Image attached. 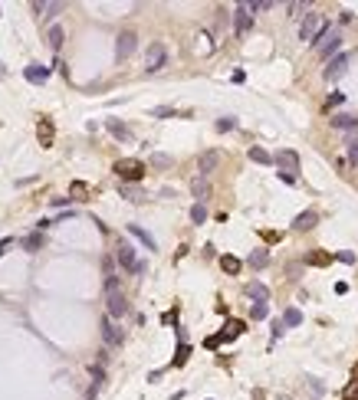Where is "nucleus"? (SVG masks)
<instances>
[{
	"label": "nucleus",
	"instance_id": "obj_1",
	"mask_svg": "<svg viewBox=\"0 0 358 400\" xmlns=\"http://www.w3.org/2000/svg\"><path fill=\"white\" fill-rule=\"evenodd\" d=\"M105 308H109L112 318H122V315L128 312V298H125V292L119 289V279H115V275L105 279Z\"/></svg>",
	"mask_w": 358,
	"mask_h": 400
},
{
	"label": "nucleus",
	"instance_id": "obj_2",
	"mask_svg": "<svg viewBox=\"0 0 358 400\" xmlns=\"http://www.w3.org/2000/svg\"><path fill=\"white\" fill-rule=\"evenodd\" d=\"M322 30H326V16L319 13V10L303 13V23H299V39H303V43H316V39L322 36Z\"/></svg>",
	"mask_w": 358,
	"mask_h": 400
},
{
	"label": "nucleus",
	"instance_id": "obj_3",
	"mask_svg": "<svg viewBox=\"0 0 358 400\" xmlns=\"http://www.w3.org/2000/svg\"><path fill=\"white\" fill-rule=\"evenodd\" d=\"M112 171L119 174L122 181H142V177H145V164L135 161V157H122V161H115Z\"/></svg>",
	"mask_w": 358,
	"mask_h": 400
},
{
	"label": "nucleus",
	"instance_id": "obj_4",
	"mask_svg": "<svg viewBox=\"0 0 358 400\" xmlns=\"http://www.w3.org/2000/svg\"><path fill=\"white\" fill-rule=\"evenodd\" d=\"M168 66V49L165 43H152V46L145 49V72H158Z\"/></svg>",
	"mask_w": 358,
	"mask_h": 400
},
{
	"label": "nucleus",
	"instance_id": "obj_5",
	"mask_svg": "<svg viewBox=\"0 0 358 400\" xmlns=\"http://www.w3.org/2000/svg\"><path fill=\"white\" fill-rule=\"evenodd\" d=\"M339 46H342V33H339V30H329V33H322V36L316 39V49H319L322 59L335 56V53H339Z\"/></svg>",
	"mask_w": 358,
	"mask_h": 400
},
{
	"label": "nucleus",
	"instance_id": "obj_6",
	"mask_svg": "<svg viewBox=\"0 0 358 400\" xmlns=\"http://www.w3.org/2000/svg\"><path fill=\"white\" fill-rule=\"evenodd\" d=\"M115 256H119V263H122V266H125L132 275H135V272H145V263H142V259H135V250H132L128 243H119Z\"/></svg>",
	"mask_w": 358,
	"mask_h": 400
},
{
	"label": "nucleus",
	"instance_id": "obj_7",
	"mask_svg": "<svg viewBox=\"0 0 358 400\" xmlns=\"http://www.w3.org/2000/svg\"><path fill=\"white\" fill-rule=\"evenodd\" d=\"M349 56L345 53H339V56H332V59H329V66H326V72H322V76L329 79V82H335V79H342L345 72H349Z\"/></svg>",
	"mask_w": 358,
	"mask_h": 400
},
{
	"label": "nucleus",
	"instance_id": "obj_8",
	"mask_svg": "<svg viewBox=\"0 0 358 400\" xmlns=\"http://www.w3.org/2000/svg\"><path fill=\"white\" fill-rule=\"evenodd\" d=\"M135 46H138V36L132 30H125L119 36V43H115V59H119V63H122V59H128V56L135 53Z\"/></svg>",
	"mask_w": 358,
	"mask_h": 400
},
{
	"label": "nucleus",
	"instance_id": "obj_9",
	"mask_svg": "<svg viewBox=\"0 0 358 400\" xmlns=\"http://www.w3.org/2000/svg\"><path fill=\"white\" fill-rule=\"evenodd\" d=\"M250 26H253V13L247 10V3H240V7L233 10V30H237V36H247Z\"/></svg>",
	"mask_w": 358,
	"mask_h": 400
},
{
	"label": "nucleus",
	"instance_id": "obj_10",
	"mask_svg": "<svg viewBox=\"0 0 358 400\" xmlns=\"http://www.w3.org/2000/svg\"><path fill=\"white\" fill-rule=\"evenodd\" d=\"M273 164L283 167V171H286V177H293V171H299V154H296V151H276Z\"/></svg>",
	"mask_w": 358,
	"mask_h": 400
},
{
	"label": "nucleus",
	"instance_id": "obj_11",
	"mask_svg": "<svg viewBox=\"0 0 358 400\" xmlns=\"http://www.w3.org/2000/svg\"><path fill=\"white\" fill-rule=\"evenodd\" d=\"M319 223V213L316 210H306V213H299V217L293 220V230L296 233H306V230H312Z\"/></svg>",
	"mask_w": 358,
	"mask_h": 400
},
{
	"label": "nucleus",
	"instance_id": "obj_12",
	"mask_svg": "<svg viewBox=\"0 0 358 400\" xmlns=\"http://www.w3.org/2000/svg\"><path fill=\"white\" fill-rule=\"evenodd\" d=\"M217 164H220V154H217V151H204V154H200V161H197V171H200V177H207V174L214 171Z\"/></svg>",
	"mask_w": 358,
	"mask_h": 400
},
{
	"label": "nucleus",
	"instance_id": "obj_13",
	"mask_svg": "<svg viewBox=\"0 0 358 400\" xmlns=\"http://www.w3.org/2000/svg\"><path fill=\"white\" fill-rule=\"evenodd\" d=\"M23 76L30 79V82H36V86H43V82L49 79V69H46V66H40V63H33V66H26Z\"/></svg>",
	"mask_w": 358,
	"mask_h": 400
},
{
	"label": "nucleus",
	"instance_id": "obj_14",
	"mask_svg": "<svg viewBox=\"0 0 358 400\" xmlns=\"http://www.w3.org/2000/svg\"><path fill=\"white\" fill-rule=\"evenodd\" d=\"M102 338H105V345H112V348H119V345H122V331L115 328L109 318L102 322Z\"/></svg>",
	"mask_w": 358,
	"mask_h": 400
},
{
	"label": "nucleus",
	"instance_id": "obj_15",
	"mask_svg": "<svg viewBox=\"0 0 358 400\" xmlns=\"http://www.w3.org/2000/svg\"><path fill=\"white\" fill-rule=\"evenodd\" d=\"M36 134H40V144H43V148H49V144H53V122H49V118H40Z\"/></svg>",
	"mask_w": 358,
	"mask_h": 400
},
{
	"label": "nucleus",
	"instance_id": "obj_16",
	"mask_svg": "<svg viewBox=\"0 0 358 400\" xmlns=\"http://www.w3.org/2000/svg\"><path fill=\"white\" fill-rule=\"evenodd\" d=\"M105 128H109V132L115 134L119 141H132V132H128V128L122 125V122H115V118H109V122H105Z\"/></svg>",
	"mask_w": 358,
	"mask_h": 400
},
{
	"label": "nucleus",
	"instance_id": "obj_17",
	"mask_svg": "<svg viewBox=\"0 0 358 400\" xmlns=\"http://www.w3.org/2000/svg\"><path fill=\"white\" fill-rule=\"evenodd\" d=\"M46 43H49V49H59V46H63V26H59V23L46 30Z\"/></svg>",
	"mask_w": 358,
	"mask_h": 400
},
{
	"label": "nucleus",
	"instance_id": "obj_18",
	"mask_svg": "<svg viewBox=\"0 0 358 400\" xmlns=\"http://www.w3.org/2000/svg\"><path fill=\"white\" fill-rule=\"evenodd\" d=\"M128 233L135 236V240H142V243H145V250H155V236H152V233H145L142 227H135V223H132V227H128Z\"/></svg>",
	"mask_w": 358,
	"mask_h": 400
},
{
	"label": "nucleus",
	"instance_id": "obj_19",
	"mask_svg": "<svg viewBox=\"0 0 358 400\" xmlns=\"http://www.w3.org/2000/svg\"><path fill=\"white\" fill-rule=\"evenodd\" d=\"M220 266H223V272H227V275H237L240 269H243V263H240L237 256H220Z\"/></svg>",
	"mask_w": 358,
	"mask_h": 400
},
{
	"label": "nucleus",
	"instance_id": "obj_20",
	"mask_svg": "<svg viewBox=\"0 0 358 400\" xmlns=\"http://www.w3.org/2000/svg\"><path fill=\"white\" fill-rule=\"evenodd\" d=\"M194 197H197V204H204L207 197H210V184H207V177H197V181H194Z\"/></svg>",
	"mask_w": 358,
	"mask_h": 400
},
{
	"label": "nucleus",
	"instance_id": "obj_21",
	"mask_svg": "<svg viewBox=\"0 0 358 400\" xmlns=\"http://www.w3.org/2000/svg\"><path fill=\"white\" fill-rule=\"evenodd\" d=\"M247 295L256 298V302H266V298H270V292H266V285H263V282H250V285H247Z\"/></svg>",
	"mask_w": 358,
	"mask_h": 400
},
{
	"label": "nucleus",
	"instance_id": "obj_22",
	"mask_svg": "<svg viewBox=\"0 0 358 400\" xmlns=\"http://www.w3.org/2000/svg\"><path fill=\"white\" fill-rule=\"evenodd\" d=\"M266 263H270V253H266V250H253V253H250V266H253V269H263Z\"/></svg>",
	"mask_w": 358,
	"mask_h": 400
},
{
	"label": "nucleus",
	"instance_id": "obj_23",
	"mask_svg": "<svg viewBox=\"0 0 358 400\" xmlns=\"http://www.w3.org/2000/svg\"><path fill=\"white\" fill-rule=\"evenodd\" d=\"M283 322H286L289 328H296V325H303V312H299V308H286V315H283Z\"/></svg>",
	"mask_w": 358,
	"mask_h": 400
},
{
	"label": "nucleus",
	"instance_id": "obj_24",
	"mask_svg": "<svg viewBox=\"0 0 358 400\" xmlns=\"http://www.w3.org/2000/svg\"><path fill=\"white\" fill-rule=\"evenodd\" d=\"M250 161H256V164H273V157L263 148H250Z\"/></svg>",
	"mask_w": 358,
	"mask_h": 400
},
{
	"label": "nucleus",
	"instance_id": "obj_25",
	"mask_svg": "<svg viewBox=\"0 0 358 400\" xmlns=\"http://www.w3.org/2000/svg\"><path fill=\"white\" fill-rule=\"evenodd\" d=\"M358 125V118H352V115H339V118H332V128H355Z\"/></svg>",
	"mask_w": 358,
	"mask_h": 400
},
{
	"label": "nucleus",
	"instance_id": "obj_26",
	"mask_svg": "<svg viewBox=\"0 0 358 400\" xmlns=\"http://www.w3.org/2000/svg\"><path fill=\"white\" fill-rule=\"evenodd\" d=\"M266 315H270V305H266V302H256V305L250 308V318H256V322H260V318H266Z\"/></svg>",
	"mask_w": 358,
	"mask_h": 400
},
{
	"label": "nucleus",
	"instance_id": "obj_27",
	"mask_svg": "<svg viewBox=\"0 0 358 400\" xmlns=\"http://www.w3.org/2000/svg\"><path fill=\"white\" fill-rule=\"evenodd\" d=\"M345 148H349V164H358V138H349Z\"/></svg>",
	"mask_w": 358,
	"mask_h": 400
},
{
	"label": "nucleus",
	"instance_id": "obj_28",
	"mask_svg": "<svg viewBox=\"0 0 358 400\" xmlns=\"http://www.w3.org/2000/svg\"><path fill=\"white\" fill-rule=\"evenodd\" d=\"M191 220H194V223H204V220H207V207L204 204H194L191 207Z\"/></svg>",
	"mask_w": 358,
	"mask_h": 400
},
{
	"label": "nucleus",
	"instance_id": "obj_29",
	"mask_svg": "<svg viewBox=\"0 0 358 400\" xmlns=\"http://www.w3.org/2000/svg\"><path fill=\"white\" fill-rule=\"evenodd\" d=\"M69 194H72V200H86L89 187H86V184H82V181H76V184H72V190H69Z\"/></svg>",
	"mask_w": 358,
	"mask_h": 400
},
{
	"label": "nucleus",
	"instance_id": "obj_30",
	"mask_svg": "<svg viewBox=\"0 0 358 400\" xmlns=\"http://www.w3.org/2000/svg\"><path fill=\"white\" fill-rule=\"evenodd\" d=\"M40 243H43V236H40V233H33V236H26V240H23V246H26L30 253L40 250Z\"/></svg>",
	"mask_w": 358,
	"mask_h": 400
},
{
	"label": "nucleus",
	"instance_id": "obj_31",
	"mask_svg": "<svg viewBox=\"0 0 358 400\" xmlns=\"http://www.w3.org/2000/svg\"><path fill=\"white\" fill-rule=\"evenodd\" d=\"M122 194H125L128 200H142V190H138V187H132V184H125V187H122Z\"/></svg>",
	"mask_w": 358,
	"mask_h": 400
},
{
	"label": "nucleus",
	"instance_id": "obj_32",
	"mask_svg": "<svg viewBox=\"0 0 358 400\" xmlns=\"http://www.w3.org/2000/svg\"><path fill=\"white\" fill-rule=\"evenodd\" d=\"M329 259H332V256H326V253H312V256H309V263H312V266H326Z\"/></svg>",
	"mask_w": 358,
	"mask_h": 400
},
{
	"label": "nucleus",
	"instance_id": "obj_33",
	"mask_svg": "<svg viewBox=\"0 0 358 400\" xmlns=\"http://www.w3.org/2000/svg\"><path fill=\"white\" fill-rule=\"evenodd\" d=\"M187 354H191V348H187V345H181V348H178V358H175V364H178V368H181V364L187 361Z\"/></svg>",
	"mask_w": 358,
	"mask_h": 400
},
{
	"label": "nucleus",
	"instance_id": "obj_34",
	"mask_svg": "<svg viewBox=\"0 0 358 400\" xmlns=\"http://www.w3.org/2000/svg\"><path fill=\"white\" fill-rule=\"evenodd\" d=\"M152 164H155V167H171V157H168V154H155Z\"/></svg>",
	"mask_w": 358,
	"mask_h": 400
},
{
	"label": "nucleus",
	"instance_id": "obj_35",
	"mask_svg": "<svg viewBox=\"0 0 358 400\" xmlns=\"http://www.w3.org/2000/svg\"><path fill=\"white\" fill-rule=\"evenodd\" d=\"M233 128V118H220V122H217V132H230Z\"/></svg>",
	"mask_w": 358,
	"mask_h": 400
},
{
	"label": "nucleus",
	"instance_id": "obj_36",
	"mask_svg": "<svg viewBox=\"0 0 358 400\" xmlns=\"http://www.w3.org/2000/svg\"><path fill=\"white\" fill-rule=\"evenodd\" d=\"M342 99H345L342 92H332V95H329V102H326V105H342Z\"/></svg>",
	"mask_w": 358,
	"mask_h": 400
},
{
	"label": "nucleus",
	"instance_id": "obj_37",
	"mask_svg": "<svg viewBox=\"0 0 358 400\" xmlns=\"http://www.w3.org/2000/svg\"><path fill=\"white\" fill-rule=\"evenodd\" d=\"M152 115H155V118H168V115H175V109H155Z\"/></svg>",
	"mask_w": 358,
	"mask_h": 400
},
{
	"label": "nucleus",
	"instance_id": "obj_38",
	"mask_svg": "<svg viewBox=\"0 0 358 400\" xmlns=\"http://www.w3.org/2000/svg\"><path fill=\"white\" fill-rule=\"evenodd\" d=\"M69 200H72V197H53V207H66Z\"/></svg>",
	"mask_w": 358,
	"mask_h": 400
},
{
	"label": "nucleus",
	"instance_id": "obj_39",
	"mask_svg": "<svg viewBox=\"0 0 358 400\" xmlns=\"http://www.w3.org/2000/svg\"><path fill=\"white\" fill-rule=\"evenodd\" d=\"M339 259H342V263H349V266H352V263H355V253H339Z\"/></svg>",
	"mask_w": 358,
	"mask_h": 400
},
{
	"label": "nucleus",
	"instance_id": "obj_40",
	"mask_svg": "<svg viewBox=\"0 0 358 400\" xmlns=\"http://www.w3.org/2000/svg\"><path fill=\"white\" fill-rule=\"evenodd\" d=\"M10 243H13V240H0V256H3V253L10 250Z\"/></svg>",
	"mask_w": 358,
	"mask_h": 400
}]
</instances>
